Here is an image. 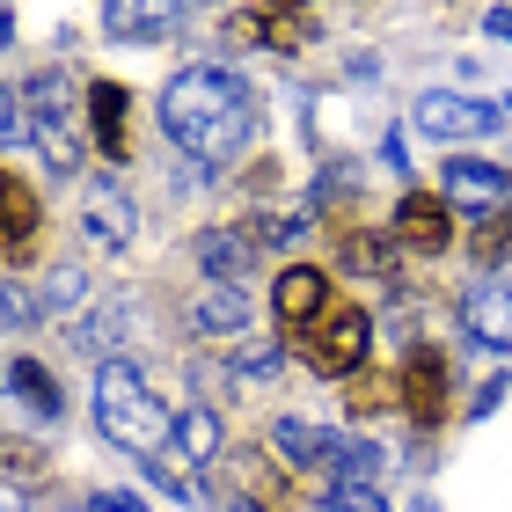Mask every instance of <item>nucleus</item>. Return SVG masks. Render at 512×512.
I'll use <instances>...</instances> for the list:
<instances>
[{"instance_id":"nucleus-1","label":"nucleus","mask_w":512,"mask_h":512,"mask_svg":"<svg viewBox=\"0 0 512 512\" xmlns=\"http://www.w3.org/2000/svg\"><path fill=\"white\" fill-rule=\"evenodd\" d=\"M154 118L191 161H235L249 147V132H256V96L227 66H183V74L161 88Z\"/></svg>"},{"instance_id":"nucleus-2","label":"nucleus","mask_w":512,"mask_h":512,"mask_svg":"<svg viewBox=\"0 0 512 512\" xmlns=\"http://www.w3.org/2000/svg\"><path fill=\"white\" fill-rule=\"evenodd\" d=\"M96 425H103V439H118V447L147 454V461H161V447L176 439V417L154 403V388L125 359H110L96 374Z\"/></svg>"},{"instance_id":"nucleus-3","label":"nucleus","mask_w":512,"mask_h":512,"mask_svg":"<svg viewBox=\"0 0 512 512\" xmlns=\"http://www.w3.org/2000/svg\"><path fill=\"white\" fill-rule=\"evenodd\" d=\"M22 118H30V147L44 154L52 176L81 169V118H74V88H66L59 66L37 74V81H22Z\"/></svg>"},{"instance_id":"nucleus-4","label":"nucleus","mask_w":512,"mask_h":512,"mask_svg":"<svg viewBox=\"0 0 512 512\" xmlns=\"http://www.w3.org/2000/svg\"><path fill=\"white\" fill-rule=\"evenodd\" d=\"M498 118H505L498 103L454 96V88H432V96L417 103V132H432V139H483V132H498Z\"/></svg>"},{"instance_id":"nucleus-5","label":"nucleus","mask_w":512,"mask_h":512,"mask_svg":"<svg viewBox=\"0 0 512 512\" xmlns=\"http://www.w3.org/2000/svg\"><path fill=\"white\" fill-rule=\"evenodd\" d=\"M366 337H374L366 308H330V315H322V330H315V344H308L315 374H352V366L366 359Z\"/></svg>"},{"instance_id":"nucleus-6","label":"nucleus","mask_w":512,"mask_h":512,"mask_svg":"<svg viewBox=\"0 0 512 512\" xmlns=\"http://www.w3.org/2000/svg\"><path fill=\"white\" fill-rule=\"evenodd\" d=\"M461 330H469L483 352H512V278H483L461 300Z\"/></svg>"},{"instance_id":"nucleus-7","label":"nucleus","mask_w":512,"mask_h":512,"mask_svg":"<svg viewBox=\"0 0 512 512\" xmlns=\"http://www.w3.org/2000/svg\"><path fill=\"white\" fill-rule=\"evenodd\" d=\"M271 308H278V322L300 337V330H315L322 315H330V278L322 271H308V264H293V271H278V286H271Z\"/></svg>"},{"instance_id":"nucleus-8","label":"nucleus","mask_w":512,"mask_h":512,"mask_svg":"<svg viewBox=\"0 0 512 512\" xmlns=\"http://www.w3.org/2000/svg\"><path fill=\"white\" fill-rule=\"evenodd\" d=\"M403 249H425V256H439L454 242V213H447V198H425V191H410L403 205H395V227H388Z\"/></svg>"},{"instance_id":"nucleus-9","label":"nucleus","mask_w":512,"mask_h":512,"mask_svg":"<svg viewBox=\"0 0 512 512\" xmlns=\"http://www.w3.org/2000/svg\"><path fill=\"white\" fill-rule=\"evenodd\" d=\"M81 227H88V242L125 249V242H132V198H125L110 176H96V183L81 191Z\"/></svg>"},{"instance_id":"nucleus-10","label":"nucleus","mask_w":512,"mask_h":512,"mask_svg":"<svg viewBox=\"0 0 512 512\" xmlns=\"http://www.w3.org/2000/svg\"><path fill=\"white\" fill-rule=\"evenodd\" d=\"M439 191H447L454 205H505L512 176L498 169V161H476V154H454L447 169H439Z\"/></svg>"},{"instance_id":"nucleus-11","label":"nucleus","mask_w":512,"mask_h":512,"mask_svg":"<svg viewBox=\"0 0 512 512\" xmlns=\"http://www.w3.org/2000/svg\"><path fill=\"white\" fill-rule=\"evenodd\" d=\"M403 403H410V417H439V403H447V359L439 352H417L410 366H403Z\"/></svg>"},{"instance_id":"nucleus-12","label":"nucleus","mask_w":512,"mask_h":512,"mask_svg":"<svg viewBox=\"0 0 512 512\" xmlns=\"http://www.w3.org/2000/svg\"><path fill=\"white\" fill-rule=\"evenodd\" d=\"M125 88L118 81H96V88H88V125H96V147L110 154V161H118L125 154Z\"/></svg>"},{"instance_id":"nucleus-13","label":"nucleus","mask_w":512,"mask_h":512,"mask_svg":"<svg viewBox=\"0 0 512 512\" xmlns=\"http://www.w3.org/2000/svg\"><path fill=\"white\" fill-rule=\"evenodd\" d=\"M8 395H15L22 410H37V417H52V425H59V381L44 374L37 359H22V352L8 359Z\"/></svg>"},{"instance_id":"nucleus-14","label":"nucleus","mask_w":512,"mask_h":512,"mask_svg":"<svg viewBox=\"0 0 512 512\" xmlns=\"http://www.w3.org/2000/svg\"><path fill=\"white\" fill-rule=\"evenodd\" d=\"M176 454L198 461V469H205V461H220V417L205 403H183L176 410Z\"/></svg>"},{"instance_id":"nucleus-15","label":"nucleus","mask_w":512,"mask_h":512,"mask_svg":"<svg viewBox=\"0 0 512 512\" xmlns=\"http://www.w3.org/2000/svg\"><path fill=\"white\" fill-rule=\"evenodd\" d=\"M103 30L125 37V44H154L176 30V8H103Z\"/></svg>"},{"instance_id":"nucleus-16","label":"nucleus","mask_w":512,"mask_h":512,"mask_svg":"<svg viewBox=\"0 0 512 512\" xmlns=\"http://www.w3.org/2000/svg\"><path fill=\"white\" fill-rule=\"evenodd\" d=\"M271 447L286 454V461H300V469H308V461H330L337 432H322V425H300V417H286V425L271 432Z\"/></svg>"},{"instance_id":"nucleus-17","label":"nucleus","mask_w":512,"mask_h":512,"mask_svg":"<svg viewBox=\"0 0 512 512\" xmlns=\"http://www.w3.org/2000/svg\"><path fill=\"white\" fill-rule=\"evenodd\" d=\"M235 30H264L278 52H293V44H308L315 37V15H286V8H264V15H242Z\"/></svg>"},{"instance_id":"nucleus-18","label":"nucleus","mask_w":512,"mask_h":512,"mask_svg":"<svg viewBox=\"0 0 512 512\" xmlns=\"http://www.w3.org/2000/svg\"><path fill=\"white\" fill-rule=\"evenodd\" d=\"M0 205H8V249L22 256V249H30V227H37V198H30V183H22V176H0Z\"/></svg>"},{"instance_id":"nucleus-19","label":"nucleus","mask_w":512,"mask_h":512,"mask_svg":"<svg viewBox=\"0 0 512 512\" xmlns=\"http://www.w3.org/2000/svg\"><path fill=\"white\" fill-rule=\"evenodd\" d=\"M322 469H330L337 483H374L381 476V447H366V439H337Z\"/></svg>"},{"instance_id":"nucleus-20","label":"nucleus","mask_w":512,"mask_h":512,"mask_svg":"<svg viewBox=\"0 0 512 512\" xmlns=\"http://www.w3.org/2000/svg\"><path fill=\"white\" fill-rule=\"evenodd\" d=\"M242 256H249V242H242V235H205V242H198V264L213 271V286H235Z\"/></svg>"},{"instance_id":"nucleus-21","label":"nucleus","mask_w":512,"mask_h":512,"mask_svg":"<svg viewBox=\"0 0 512 512\" xmlns=\"http://www.w3.org/2000/svg\"><path fill=\"white\" fill-rule=\"evenodd\" d=\"M198 322H205V330H242V322H249V293L242 286H213L205 308H198Z\"/></svg>"},{"instance_id":"nucleus-22","label":"nucleus","mask_w":512,"mask_h":512,"mask_svg":"<svg viewBox=\"0 0 512 512\" xmlns=\"http://www.w3.org/2000/svg\"><path fill=\"white\" fill-rule=\"evenodd\" d=\"M81 300H88V271L81 264H59L52 286H44V315H74Z\"/></svg>"},{"instance_id":"nucleus-23","label":"nucleus","mask_w":512,"mask_h":512,"mask_svg":"<svg viewBox=\"0 0 512 512\" xmlns=\"http://www.w3.org/2000/svg\"><path fill=\"white\" fill-rule=\"evenodd\" d=\"M344 264L352 271H388V242L381 235H344Z\"/></svg>"},{"instance_id":"nucleus-24","label":"nucleus","mask_w":512,"mask_h":512,"mask_svg":"<svg viewBox=\"0 0 512 512\" xmlns=\"http://www.w3.org/2000/svg\"><path fill=\"white\" fill-rule=\"evenodd\" d=\"M322 512H388L381 491H366V483H337L330 498H322Z\"/></svg>"},{"instance_id":"nucleus-25","label":"nucleus","mask_w":512,"mask_h":512,"mask_svg":"<svg viewBox=\"0 0 512 512\" xmlns=\"http://www.w3.org/2000/svg\"><path fill=\"white\" fill-rule=\"evenodd\" d=\"M88 512H147V505H139L132 491H96V498H88Z\"/></svg>"},{"instance_id":"nucleus-26","label":"nucleus","mask_w":512,"mask_h":512,"mask_svg":"<svg viewBox=\"0 0 512 512\" xmlns=\"http://www.w3.org/2000/svg\"><path fill=\"white\" fill-rule=\"evenodd\" d=\"M498 403H505V381H491V388H483V395H476V403H469V417H491Z\"/></svg>"},{"instance_id":"nucleus-27","label":"nucleus","mask_w":512,"mask_h":512,"mask_svg":"<svg viewBox=\"0 0 512 512\" xmlns=\"http://www.w3.org/2000/svg\"><path fill=\"white\" fill-rule=\"evenodd\" d=\"M227 512H256V505H249V498H235V505H227Z\"/></svg>"},{"instance_id":"nucleus-28","label":"nucleus","mask_w":512,"mask_h":512,"mask_svg":"<svg viewBox=\"0 0 512 512\" xmlns=\"http://www.w3.org/2000/svg\"><path fill=\"white\" fill-rule=\"evenodd\" d=\"M417 512H432V505H417Z\"/></svg>"},{"instance_id":"nucleus-29","label":"nucleus","mask_w":512,"mask_h":512,"mask_svg":"<svg viewBox=\"0 0 512 512\" xmlns=\"http://www.w3.org/2000/svg\"><path fill=\"white\" fill-rule=\"evenodd\" d=\"M505 110H512V103H505Z\"/></svg>"}]
</instances>
